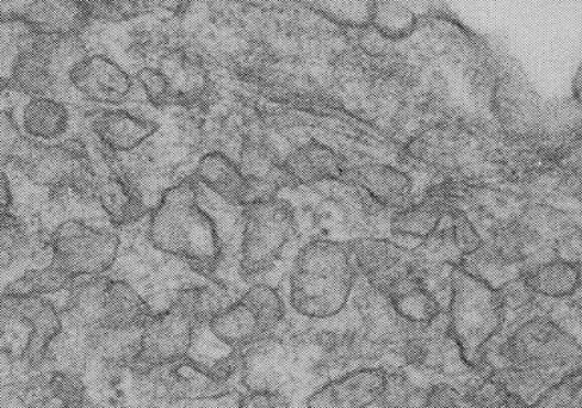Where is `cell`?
I'll return each instance as SVG.
<instances>
[{
	"label": "cell",
	"instance_id": "cell-1",
	"mask_svg": "<svg viewBox=\"0 0 582 408\" xmlns=\"http://www.w3.org/2000/svg\"><path fill=\"white\" fill-rule=\"evenodd\" d=\"M288 17L293 52L276 51L261 97L284 108L294 147L317 141L338 154L343 181L370 187L402 174L418 204L460 171L472 131L497 126L492 43L449 11L418 12L398 40L374 23L333 22L311 2Z\"/></svg>",
	"mask_w": 582,
	"mask_h": 408
},
{
	"label": "cell",
	"instance_id": "cell-2",
	"mask_svg": "<svg viewBox=\"0 0 582 408\" xmlns=\"http://www.w3.org/2000/svg\"><path fill=\"white\" fill-rule=\"evenodd\" d=\"M150 239L158 250L184 259L215 281L223 258L220 230L202 207L194 182L187 179L164 191L151 215Z\"/></svg>",
	"mask_w": 582,
	"mask_h": 408
},
{
	"label": "cell",
	"instance_id": "cell-3",
	"mask_svg": "<svg viewBox=\"0 0 582 408\" xmlns=\"http://www.w3.org/2000/svg\"><path fill=\"white\" fill-rule=\"evenodd\" d=\"M357 277L352 244L325 238L311 240L293 262L290 304L303 318H336L348 305Z\"/></svg>",
	"mask_w": 582,
	"mask_h": 408
},
{
	"label": "cell",
	"instance_id": "cell-4",
	"mask_svg": "<svg viewBox=\"0 0 582 408\" xmlns=\"http://www.w3.org/2000/svg\"><path fill=\"white\" fill-rule=\"evenodd\" d=\"M220 309L218 299L207 288L181 290L172 305L154 314L142 330L132 362L134 373L148 374L183 361L194 344L197 328L212 320Z\"/></svg>",
	"mask_w": 582,
	"mask_h": 408
},
{
	"label": "cell",
	"instance_id": "cell-5",
	"mask_svg": "<svg viewBox=\"0 0 582 408\" xmlns=\"http://www.w3.org/2000/svg\"><path fill=\"white\" fill-rule=\"evenodd\" d=\"M450 332L468 367L479 368L485 348L504 323L505 309L497 289L461 266L450 282Z\"/></svg>",
	"mask_w": 582,
	"mask_h": 408
},
{
	"label": "cell",
	"instance_id": "cell-6",
	"mask_svg": "<svg viewBox=\"0 0 582 408\" xmlns=\"http://www.w3.org/2000/svg\"><path fill=\"white\" fill-rule=\"evenodd\" d=\"M4 162H11L36 185L58 193L72 190L80 200H97L98 175L88 151L78 143L45 144L20 136L2 150Z\"/></svg>",
	"mask_w": 582,
	"mask_h": 408
},
{
	"label": "cell",
	"instance_id": "cell-7",
	"mask_svg": "<svg viewBox=\"0 0 582 408\" xmlns=\"http://www.w3.org/2000/svg\"><path fill=\"white\" fill-rule=\"evenodd\" d=\"M302 235L293 203L278 195L244 207L240 278L254 280L269 273L284 250L299 244Z\"/></svg>",
	"mask_w": 582,
	"mask_h": 408
},
{
	"label": "cell",
	"instance_id": "cell-8",
	"mask_svg": "<svg viewBox=\"0 0 582 408\" xmlns=\"http://www.w3.org/2000/svg\"><path fill=\"white\" fill-rule=\"evenodd\" d=\"M67 309L93 328L110 332L144 330L154 314L147 301L121 280L93 277L69 289Z\"/></svg>",
	"mask_w": 582,
	"mask_h": 408
},
{
	"label": "cell",
	"instance_id": "cell-9",
	"mask_svg": "<svg viewBox=\"0 0 582 408\" xmlns=\"http://www.w3.org/2000/svg\"><path fill=\"white\" fill-rule=\"evenodd\" d=\"M283 316V299L278 290L268 283H256L237 301L216 312L208 326L220 343L240 350L268 335L282 323Z\"/></svg>",
	"mask_w": 582,
	"mask_h": 408
},
{
	"label": "cell",
	"instance_id": "cell-10",
	"mask_svg": "<svg viewBox=\"0 0 582 408\" xmlns=\"http://www.w3.org/2000/svg\"><path fill=\"white\" fill-rule=\"evenodd\" d=\"M120 238L79 219L65 221L52 237V262L74 282L100 277L115 264Z\"/></svg>",
	"mask_w": 582,
	"mask_h": 408
},
{
	"label": "cell",
	"instance_id": "cell-11",
	"mask_svg": "<svg viewBox=\"0 0 582 408\" xmlns=\"http://www.w3.org/2000/svg\"><path fill=\"white\" fill-rule=\"evenodd\" d=\"M2 325L28 333L22 362L29 367H39L62 331V319L58 309L43 297L2 293Z\"/></svg>",
	"mask_w": 582,
	"mask_h": 408
},
{
	"label": "cell",
	"instance_id": "cell-12",
	"mask_svg": "<svg viewBox=\"0 0 582 408\" xmlns=\"http://www.w3.org/2000/svg\"><path fill=\"white\" fill-rule=\"evenodd\" d=\"M352 244L353 261L358 275L370 287L387 293L396 283L412 275H420L417 253L391 239H362Z\"/></svg>",
	"mask_w": 582,
	"mask_h": 408
},
{
	"label": "cell",
	"instance_id": "cell-13",
	"mask_svg": "<svg viewBox=\"0 0 582 408\" xmlns=\"http://www.w3.org/2000/svg\"><path fill=\"white\" fill-rule=\"evenodd\" d=\"M67 79L80 95L98 104L119 105L132 92L129 74L101 54L85 55L74 62Z\"/></svg>",
	"mask_w": 582,
	"mask_h": 408
},
{
	"label": "cell",
	"instance_id": "cell-14",
	"mask_svg": "<svg viewBox=\"0 0 582 408\" xmlns=\"http://www.w3.org/2000/svg\"><path fill=\"white\" fill-rule=\"evenodd\" d=\"M389 375L380 368H362L327 382L306 401L308 408H368L382 400Z\"/></svg>",
	"mask_w": 582,
	"mask_h": 408
},
{
	"label": "cell",
	"instance_id": "cell-15",
	"mask_svg": "<svg viewBox=\"0 0 582 408\" xmlns=\"http://www.w3.org/2000/svg\"><path fill=\"white\" fill-rule=\"evenodd\" d=\"M2 17L21 21L34 33L52 39H74L90 21L84 2L35 0L18 4Z\"/></svg>",
	"mask_w": 582,
	"mask_h": 408
},
{
	"label": "cell",
	"instance_id": "cell-16",
	"mask_svg": "<svg viewBox=\"0 0 582 408\" xmlns=\"http://www.w3.org/2000/svg\"><path fill=\"white\" fill-rule=\"evenodd\" d=\"M158 69L170 86L173 105L203 107L215 97L214 83L200 57L176 49L163 55Z\"/></svg>",
	"mask_w": 582,
	"mask_h": 408
},
{
	"label": "cell",
	"instance_id": "cell-17",
	"mask_svg": "<svg viewBox=\"0 0 582 408\" xmlns=\"http://www.w3.org/2000/svg\"><path fill=\"white\" fill-rule=\"evenodd\" d=\"M282 169L293 189L331 179L343 181V160L317 141H308L284 154Z\"/></svg>",
	"mask_w": 582,
	"mask_h": 408
},
{
	"label": "cell",
	"instance_id": "cell-18",
	"mask_svg": "<svg viewBox=\"0 0 582 408\" xmlns=\"http://www.w3.org/2000/svg\"><path fill=\"white\" fill-rule=\"evenodd\" d=\"M93 132L110 152H129L159 131V124L123 110H100L90 117Z\"/></svg>",
	"mask_w": 582,
	"mask_h": 408
},
{
	"label": "cell",
	"instance_id": "cell-19",
	"mask_svg": "<svg viewBox=\"0 0 582 408\" xmlns=\"http://www.w3.org/2000/svg\"><path fill=\"white\" fill-rule=\"evenodd\" d=\"M196 178L222 201L233 206H249L250 181L225 152L213 151L204 154L197 163Z\"/></svg>",
	"mask_w": 582,
	"mask_h": 408
},
{
	"label": "cell",
	"instance_id": "cell-20",
	"mask_svg": "<svg viewBox=\"0 0 582 408\" xmlns=\"http://www.w3.org/2000/svg\"><path fill=\"white\" fill-rule=\"evenodd\" d=\"M399 316L417 326H430L441 316L436 296L424 286L422 277L412 275L399 281L387 293Z\"/></svg>",
	"mask_w": 582,
	"mask_h": 408
},
{
	"label": "cell",
	"instance_id": "cell-21",
	"mask_svg": "<svg viewBox=\"0 0 582 408\" xmlns=\"http://www.w3.org/2000/svg\"><path fill=\"white\" fill-rule=\"evenodd\" d=\"M97 200L115 226L134 224L146 214L144 202L138 189L117 172L98 176Z\"/></svg>",
	"mask_w": 582,
	"mask_h": 408
},
{
	"label": "cell",
	"instance_id": "cell-22",
	"mask_svg": "<svg viewBox=\"0 0 582 408\" xmlns=\"http://www.w3.org/2000/svg\"><path fill=\"white\" fill-rule=\"evenodd\" d=\"M445 214L449 213L445 212L441 202L435 196L427 195L422 202L395 216L392 234L396 243L410 247L406 243L413 240L419 245L436 230Z\"/></svg>",
	"mask_w": 582,
	"mask_h": 408
},
{
	"label": "cell",
	"instance_id": "cell-23",
	"mask_svg": "<svg viewBox=\"0 0 582 408\" xmlns=\"http://www.w3.org/2000/svg\"><path fill=\"white\" fill-rule=\"evenodd\" d=\"M23 129L33 140H55L69 127V114L65 105L54 97L30 98L23 109Z\"/></svg>",
	"mask_w": 582,
	"mask_h": 408
},
{
	"label": "cell",
	"instance_id": "cell-24",
	"mask_svg": "<svg viewBox=\"0 0 582 408\" xmlns=\"http://www.w3.org/2000/svg\"><path fill=\"white\" fill-rule=\"evenodd\" d=\"M531 292L548 297L572 294L580 287V271L574 265L556 261L522 275Z\"/></svg>",
	"mask_w": 582,
	"mask_h": 408
},
{
	"label": "cell",
	"instance_id": "cell-25",
	"mask_svg": "<svg viewBox=\"0 0 582 408\" xmlns=\"http://www.w3.org/2000/svg\"><path fill=\"white\" fill-rule=\"evenodd\" d=\"M74 283L76 282L64 271L48 265L47 268L29 270L28 273L6 287L3 293L43 297L72 289Z\"/></svg>",
	"mask_w": 582,
	"mask_h": 408
},
{
	"label": "cell",
	"instance_id": "cell-26",
	"mask_svg": "<svg viewBox=\"0 0 582 408\" xmlns=\"http://www.w3.org/2000/svg\"><path fill=\"white\" fill-rule=\"evenodd\" d=\"M374 26L388 39H402L411 33L418 23V12L405 3L375 2Z\"/></svg>",
	"mask_w": 582,
	"mask_h": 408
},
{
	"label": "cell",
	"instance_id": "cell-27",
	"mask_svg": "<svg viewBox=\"0 0 582 408\" xmlns=\"http://www.w3.org/2000/svg\"><path fill=\"white\" fill-rule=\"evenodd\" d=\"M90 20L120 22L131 20L150 12L154 4L150 2H84Z\"/></svg>",
	"mask_w": 582,
	"mask_h": 408
},
{
	"label": "cell",
	"instance_id": "cell-28",
	"mask_svg": "<svg viewBox=\"0 0 582 408\" xmlns=\"http://www.w3.org/2000/svg\"><path fill=\"white\" fill-rule=\"evenodd\" d=\"M28 233L23 222L10 212L2 214V269H8L15 257L26 249Z\"/></svg>",
	"mask_w": 582,
	"mask_h": 408
},
{
	"label": "cell",
	"instance_id": "cell-29",
	"mask_svg": "<svg viewBox=\"0 0 582 408\" xmlns=\"http://www.w3.org/2000/svg\"><path fill=\"white\" fill-rule=\"evenodd\" d=\"M52 398L58 400L61 406H84L85 387L77 375L69 373H55L47 382Z\"/></svg>",
	"mask_w": 582,
	"mask_h": 408
},
{
	"label": "cell",
	"instance_id": "cell-30",
	"mask_svg": "<svg viewBox=\"0 0 582 408\" xmlns=\"http://www.w3.org/2000/svg\"><path fill=\"white\" fill-rule=\"evenodd\" d=\"M138 79L154 107L161 109L173 105L170 86L158 67H144L138 73Z\"/></svg>",
	"mask_w": 582,
	"mask_h": 408
},
{
	"label": "cell",
	"instance_id": "cell-31",
	"mask_svg": "<svg viewBox=\"0 0 582 408\" xmlns=\"http://www.w3.org/2000/svg\"><path fill=\"white\" fill-rule=\"evenodd\" d=\"M452 214V232H454V238L457 247L464 256L472 255V253L481 249L483 246V238L473 222L470 221L468 216L455 210Z\"/></svg>",
	"mask_w": 582,
	"mask_h": 408
},
{
	"label": "cell",
	"instance_id": "cell-32",
	"mask_svg": "<svg viewBox=\"0 0 582 408\" xmlns=\"http://www.w3.org/2000/svg\"><path fill=\"white\" fill-rule=\"evenodd\" d=\"M424 408H486L478 400L464 399L450 387L433 388L425 399Z\"/></svg>",
	"mask_w": 582,
	"mask_h": 408
},
{
	"label": "cell",
	"instance_id": "cell-33",
	"mask_svg": "<svg viewBox=\"0 0 582 408\" xmlns=\"http://www.w3.org/2000/svg\"><path fill=\"white\" fill-rule=\"evenodd\" d=\"M237 408H290V405L280 394L269 389H257L245 395Z\"/></svg>",
	"mask_w": 582,
	"mask_h": 408
},
{
	"label": "cell",
	"instance_id": "cell-34",
	"mask_svg": "<svg viewBox=\"0 0 582 408\" xmlns=\"http://www.w3.org/2000/svg\"><path fill=\"white\" fill-rule=\"evenodd\" d=\"M0 189H2V214L8 213L12 202V194L8 175L2 170V181H0Z\"/></svg>",
	"mask_w": 582,
	"mask_h": 408
},
{
	"label": "cell",
	"instance_id": "cell-35",
	"mask_svg": "<svg viewBox=\"0 0 582 408\" xmlns=\"http://www.w3.org/2000/svg\"><path fill=\"white\" fill-rule=\"evenodd\" d=\"M573 98L582 105V64L573 79Z\"/></svg>",
	"mask_w": 582,
	"mask_h": 408
},
{
	"label": "cell",
	"instance_id": "cell-36",
	"mask_svg": "<svg viewBox=\"0 0 582 408\" xmlns=\"http://www.w3.org/2000/svg\"><path fill=\"white\" fill-rule=\"evenodd\" d=\"M54 408H84V406L80 405H64V406H57Z\"/></svg>",
	"mask_w": 582,
	"mask_h": 408
}]
</instances>
